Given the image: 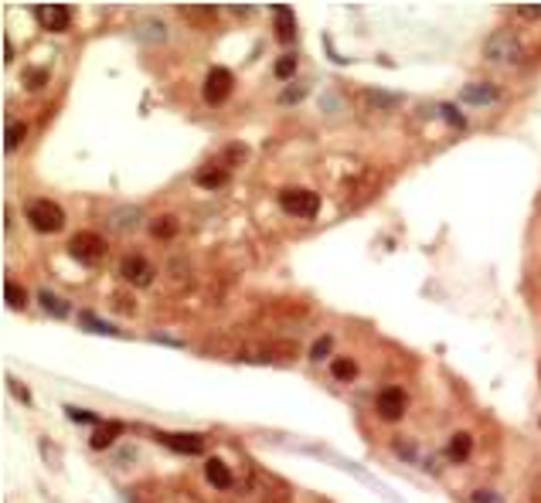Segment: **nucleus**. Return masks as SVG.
Wrapping results in <instances>:
<instances>
[{"label": "nucleus", "mask_w": 541, "mask_h": 503, "mask_svg": "<svg viewBox=\"0 0 541 503\" xmlns=\"http://www.w3.org/2000/svg\"><path fill=\"white\" fill-rule=\"evenodd\" d=\"M525 55V45L518 38V31H494L487 41H483V58L494 61V65H508V61H518Z\"/></svg>", "instance_id": "nucleus-1"}, {"label": "nucleus", "mask_w": 541, "mask_h": 503, "mask_svg": "<svg viewBox=\"0 0 541 503\" xmlns=\"http://www.w3.org/2000/svg\"><path fill=\"white\" fill-rule=\"evenodd\" d=\"M109 252V242L99 235V231H75L72 235V242H68V255L82 265H95V262H103Z\"/></svg>", "instance_id": "nucleus-2"}, {"label": "nucleus", "mask_w": 541, "mask_h": 503, "mask_svg": "<svg viewBox=\"0 0 541 503\" xmlns=\"http://www.w3.org/2000/svg\"><path fill=\"white\" fill-rule=\"evenodd\" d=\"M24 214H28V225H31L34 231H41V235H55V231L65 228V211L48 198L31 201Z\"/></svg>", "instance_id": "nucleus-3"}, {"label": "nucleus", "mask_w": 541, "mask_h": 503, "mask_svg": "<svg viewBox=\"0 0 541 503\" xmlns=\"http://www.w3.org/2000/svg\"><path fill=\"white\" fill-rule=\"evenodd\" d=\"M279 204H283V211L293 214V218H313V214L320 211V194L307 191V187H286L279 194Z\"/></svg>", "instance_id": "nucleus-4"}, {"label": "nucleus", "mask_w": 541, "mask_h": 503, "mask_svg": "<svg viewBox=\"0 0 541 503\" xmlns=\"http://www.w3.org/2000/svg\"><path fill=\"white\" fill-rule=\"evenodd\" d=\"M232 85H235L232 72H229V68H221V65H215V68L204 75V85H201L204 102H208V106H221V102L232 95Z\"/></svg>", "instance_id": "nucleus-5"}, {"label": "nucleus", "mask_w": 541, "mask_h": 503, "mask_svg": "<svg viewBox=\"0 0 541 503\" xmlns=\"http://www.w3.org/2000/svg\"><path fill=\"white\" fill-rule=\"evenodd\" d=\"M120 275H123L130 286H150L154 282V275H157V269H154V262L150 259H143L140 252H133V255H123V262H120Z\"/></svg>", "instance_id": "nucleus-6"}, {"label": "nucleus", "mask_w": 541, "mask_h": 503, "mask_svg": "<svg viewBox=\"0 0 541 503\" xmlns=\"http://www.w3.org/2000/svg\"><path fill=\"white\" fill-rule=\"evenodd\" d=\"M409 408V395H405L402 388H385V391H378V401H374V412L382 422H399Z\"/></svg>", "instance_id": "nucleus-7"}, {"label": "nucleus", "mask_w": 541, "mask_h": 503, "mask_svg": "<svg viewBox=\"0 0 541 503\" xmlns=\"http://www.w3.org/2000/svg\"><path fill=\"white\" fill-rule=\"evenodd\" d=\"M143 225V208L140 204H120L106 214V228L116 231V235H130Z\"/></svg>", "instance_id": "nucleus-8"}, {"label": "nucleus", "mask_w": 541, "mask_h": 503, "mask_svg": "<svg viewBox=\"0 0 541 503\" xmlns=\"http://www.w3.org/2000/svg\"><path fill=\"white\" fill-rule=\"evenodd\" d=\"M157 439L174 452H184V456H201L204 452V439L194 432H157Z\"/></svg>", "instance_id": "nucleus-9"}, {"label": "nucleus", "mask_w": 541, "mask_h": 503, "mask_svg": "<svg viewBox=\"0 0 541 503\" xmlns=\"http://www.w3.org/2000/svg\"><path fill=\"white\" fill-rule=\"evenodd\" d=\"M34 17H38V24H41V28L55 31V34L68 31V24H72V11H68L65 4H41V7L34 11Z\"/></svg>", "instance_id": "nucleus-10"}, {"label": "nucleus", "mask_w": 541, "mask_h": 503, "mask_svg": "<svg viewBox=\"0 0 541 503\" xmlns=\"http://www.w3.org/2000/svg\"><path fill=\"white\" fill-rule=\"evenodd\" d=\"M497 85L494 82H470V85H463V102H470V106H490V102H497Z\"/></svg>", "instance_id": "nucleus-11"}, {"label": "nucleus", "mask_w": 541, "mask_h": 503, "mask_svg": "<svg viewBox=\"0 0 541 503\" xmlns=\"http://www.w3.org/2000/svg\"><path fill=\"white\" fill-rule=\"evenodd\" d=\"M204 476H208V483H211L215 489H232L235 487L232 470H229L221 459H208V462H204Z\"/></svg>", "instance_id": "nucleus-12"}, {"label": "nucleus", "mask_w": 541, "mask_h": 503, "mask_svg": "<svg viewBox=\"0 0 541 503\" xmlns=\"http://www.w3.org/2000/svg\"><path fill=\"white\" fill-rule=\"evenodd\" d=\"M123 432H126L123 422H103V425H95V432L89 435V445H93V449H109Z\"/></svg>", "instance_id": "nucleus-13"}, {"label": "nucleus", "mask_w": 541, "mask_h": 503, "mask_svg": "<svg viewBox=\"0 0 541 503\" xmlns=\"http://www.w3.org/2000/svg\"><path fill=\"white\" fill-rule=\"evenodd\" d=\"M177 231H181L177 214H157L154 221H150V235H154L157 242H170V238H177Z\"/></svg>", "instance_id": "nucleus-14"}, {"label": "nucleus", "mask_w": 541, "mask_h": 503, "mask_svg": "<svg viewBox=\"0 0 541 503\" xmlns=\"http://www.w3.org/2000/svg\"><path fill=\"white\" fill-rule=\"evenodd\" d=\"M273 14H276V38L279 41H293L296 34V17L286 4H273Z\"/></svg>", "instance_id": "nucleus-15"}, {"label": "nucleus", "mask_w": 541, "mask_h": 503, "mask_svg": "<svg viewBox=\"0 0 541 503\" xmlns=\"http://www.w3.org/2000/svg\"><path fill=\"white\" fill-rule=\"evenodd\" d=\"M470 452H473V439H470L466 432H456V435L449 439V445H446L449 462H466V459H470Z\"/></svg>", "instance_id": "nucleus-16"}, {"label": "nucleus", "mask_w": 541, "mask_h": 503, "mask_svg": "<svg viewBox=\"0 0 541 503\" xmlns=\"http://www.w3.org/2000/svg\"><path fill=\"white\" fill-rule=\"evenodd\" d=\"M137 38L140 41H167V24L157 21V17H147L137 24Z\"/></svg>", "instance_id": "nucleus-17"}, {"label": "nucleus", "mask_w": 541, "mask_h": 503, "mask_svg": "<svg viewBox=\"0 0 541 503\" xmlns=\"http://www.w3.org/2000/svg\"><path fill=\"white\" fill-rule=\"evenodd\" d=\"M4 303L11 306V309H24L28 306V292H24V286L17 279H4Z\"/></svg>", "instance_id": "nucleus-18"}, {"label": "nucleus", "mask_w": 541, "mask_h": 503, "mask_svg": "<svg viewBox=\"0 0 541 503\" xmlns=\"http://www.w3.org/2000/svg\"><path fill=\"white\" fill-rule=\"evenodd\" d=\"M38 303H41V309H45V313L58 317V320H62V317H68V303H65L62 296H55L51 290H41V292H38Z\"/></svg>", "instance_id": "nucleus-19"}, {"label": "nucleus", "mask_w": 541, "mask_h": 503, "mask_svg": "<svg viewBox=\"0 0 541 503\" xmlns=\"http://www.w3.org/2000/svg\"><path fill=\"white\" fill-rule=\"evenodd\" d=\"M194 184L204 187V191H218V187L229 184V170H198V174H194Z\"/></svg>", "instance_id": "nucleus-20"}, {"label": "nucleus", "mask_w": 541, "mask_h": 503, "mask_svg": "<svg viewBox=\"0 0 541 503\" xmlns=\"http://www.w3.org/2000/svg\"><path fill=\"white\" fill-rule=\"evenodd\" d=\"M266 351H269L273 361H296L300 344H296V340H273V344H266Z\"/></svg>", "instance_id": "nucleus-21"}, {"label": "nucleus", "mask_w": 541, "mask_h": 503, "mask_svg": "<svg viewBox=\"0 0 541 503\" xmlns=\"http://www.w3.org/2000/svg\"><path fill=\"white\" fill-rule=\"evenodd\" d=\"M78 323H82V327H85V330H89V334H106V337H120V330H116V327H112V323H106V320H99V317H95V313H89V309H85V313H82V317H78Z\"/></svg>", "instance_id": "nucleus-22"}, {"label": "nucleus", "mask_w": 541, "mask_h": 503, "mask_svg": "<svg viewBox=\"0 0 541 503\" xmlns=\"http://www.w3.org/2000/svg\"><path fill=\"white\" fill-rule=\"evenodd\" d=\"M330 374H334L337 381H354V378H357V361H354V357H334Z\"/></svg>", "instance_id": "nucleus-23"}, {"label": "nucleus", "mask_w": 541, "mask_h": 503, "mask_svg": "<svg viewBox=\"0 0 541 503\" xmlns=\"http://www.w3.org/2000/svg\"><path fill=\"white\" fill-rule=\"evenodd\" d=\"M24 137H28V126H24V122H7V129H4V150L14 153L17 147L24 143Z\"/></svg>", "instance_id": "nucleus-24"}, {"label": "nucleus", "mask_w": 541, "mask_h": 503, "mask_svg": "<svg viewBox=\"0 0 541 503\" xmlns=\"http://www.w3.org/2000/svg\"><path fill=\"white\" fill-rule=\"evenodd\" d=\"M364 102H368V106H374V109H395L399 106V102H402V99H399V95H388V92H378V89H368L364 92Z\"/></svg>", "instance_id": "nucleus-25"}, {"label": "nucleus", "mask_w": 541, "mask_h": 503, "mask_svg": "<svg viewBox=\"0 0 541 503\" xmlns=\"http://www.w3.org/2000/svg\"><path fill=\"white\" fill-rule=\"evenodd\" d=\"M65 415H68L72 422H82V425H103V422H99V415L85 412V408H75V405H65Z\"/></svg>", "instance_id": "nucleus-26"}, {"label": "nucleus", "mask_w": 541, "mask_h": 503, "mask_svg": "<svg viewBox=\"0 0 541 503\" xmlns=\"http://www.w3.org/2000/svg\"><path fill=\"white\" fill-rule=\"evenodd\" d=\"M273 72H276V78H283V82H286V78H293L296 75V58L293 55H279Z\"/></svg>", "instance_id": "nucleus-27"}, {"label": "nucleus", "mask_w": 541, "mask_h": 503, "mask_svg": "<svg viewBox=\"0 0 541 503\" xmlns=\"http://www.w3.org/2000/svg\"><path fill=\"white\" fill-rule=\"evenodd\" d=\"M439 112H443V120L453 122V126H460V129L466 126V116H463V112H460L456 106H453V102H443V106H439Z\"/></svg>", "instance_id": "nucleus-28"}, {"label": "nucleus", "mask_w": 541, "mask_h": 503, "mask_svg": "<svg viewBox=\"0 0 541 503\" xmlns=\"http://www.w3.org/2000/svg\"><path fill=\"white\" fill-rule=\"evenodd\" d=\"M246 157H248L246 143H232V147L225 150V164H246Z\"/></svg>", "instance_id": "nucleus-29"}, {"label": "nucleus", "mask_w": 541, "mask_h": 503, "mask_svg": "<svg viewBox=\"0 0 541 503\" xmlns=\"http://www.w3.org/2000/svg\"><path fill=\"white\" fill-rule=\"evenodd\" d=\"M330 347H334V340H330V337H320V340L310 347V361H324L327 354H330Z\"/></svg>", "instance_id": "nucleus-30"}, {"label": "nucleus", "mask_w": 541, "mask_h": 503, "mask_svg": "<svg viewBox=\"0 0 541 503\" xmlns=\"http://www.w3.org/2000/svg\"><path fill=\"white\" fill-rule=\"evenodd\" d=\"M48 85V68H31V72H28V89H45Z\"/></svg>", "instance_id": "nucleus-31"}, {"label": "nucleus", "mask_w": 541, "mask_h": 503, "mask_svg": "<svg viewBox=\"0 0 541 503\" xmlns=\"http://www.w3.org/2000/svg\"><path fill=\"white\" fill-rule=\"evenodd\" d=\"M112 306H116V309H123V313H133V309H137V300H133V296H123V292H116V296H112Z\"/></svg>", "instance_id": "nucleus-32"}, {"label": "nucleus", "mask_w": 541, "mask_h": 503, "mask_svg": "<svg viewBox=\"0 0 541 503\" xmlns=\"http://www.w3.org/2000/svg\"><path fill=\"white\" fill-rule=\"evenodd\" d=\"M473 503H504V500L497 497L494 489H477V493H473Z\"/></svg>", "instance_id": "nucleus-33"}, {"label": "nucleus", "mask_w": 541, "mask_h": 503, "mask_svg": "<svg viewBox=\"0 0 541 503\" xmlns=\"http://www.w3.org/2000/svg\"><path fill=\"white\" fill-rule=\"evenodd\" d=\"M518 14L527 17V21H538V17H541V4H538V7H535V4H521V7H518Z\"/></svg>", "instance_id": "nucleus-34"}, {"label": "nucleus", "mask_w": 541, "mask_h": 503, "mask_svg": "<svg viewBox=\"0 0 541 503\" xmlns=\"http://www.w3.org/2000/svg\"><path fill=\"white\" fill-rule=\"evenodd\" d=\"M7 384H11V391H14V395L21 398V401H24V405H31V395H28V388H24V384H17L14 378H7Z\"/></svg>", "instance_id": "nucleus-35"}, {"label": "nucleus", "mask_w": 541, "mask_h": 503, "mask_svg": "<svg viewBox=\"0 0 541 503\" xmlns=\"http://www.w3.org/2000/svg\"><path fill=\"white\" fill-rule=\"evenodd\" d=\"M307 95V89H286L283 95H279V102H300Z\"/></svg>", "instance_id": "nucleus-36"}, {"label": "nucleus", "mask_w": 541, "mask_h": 503, "mask_svg": "<svg viewBox=\"0 0 541 503\" xmlns=\"http://www.w3.org/2000/svg\"><path fill=\"white\" fill-rule=\"evenodd\" d=\"M4 61H14V45H11V38H4Z\"/></svg>", "instance_id": "nucleus-37"}, {"label": "nucleus", "mask_w": 541, "mask_h": 503, "mask_svg": "<svg viewBox=\"0 0 541 503\" xmlns=\"http://www.w3.org/2000/svg\"><path fill=\"white\" fill-rule=\"evenodd\" d=\"M538 378H541V367H538Z\"/></svg>", "instance_id": "nucleus-38"}]
</instances>
